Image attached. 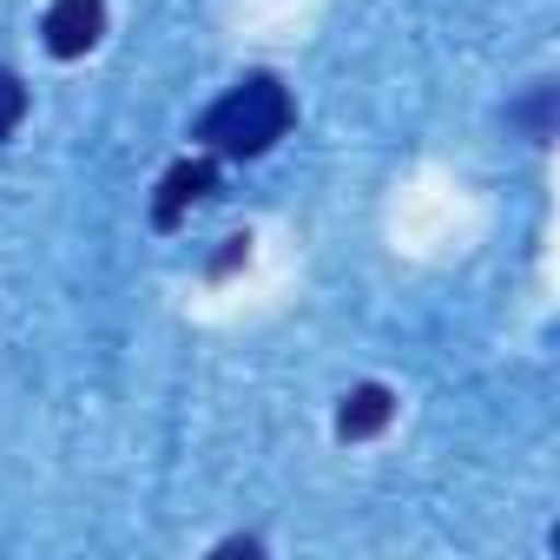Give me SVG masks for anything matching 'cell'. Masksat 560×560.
Here are the masks:
<instances>
[{"label": "cell", "instance_id": "6da1fadb", "mask_svg": "<svg viewBox=\"0 0 560 560\" xmlns=\"http://www.w3.org/2000/svg\"><path fill=\"white\" fill-rule=\"evenodd\" d=\"M291 119H298V106H291V86L284 80H277V73H244L224 100L205 106L198 139L218 159H264L277 139L291 132Z\"/></svg>", "mask_w": 560, "mask_h": 560}, {"label": "cell", "instance_id": "7a4b0ae2", "mask_svg": "<svg viewBox=\"0 0 560 560\" xmlns=\"http://www.w3.org/2000/svg\"><path fill=\"white\" fill-rule=\"evenodd\" d=\"M40 34H47V54H54V60L93 54L100 34H106V0H54L47 21H40Z\"/></svg>", "mask_w": 560, "mask_h": 560}, {"label": "cell", "instance_id": "3957f363", "mask_svg": "<svg viewBox=\"0 0 560 560\" xmlns=\"http://www.w3.org/2000/svg\"><path fill=\"white\" fill-rule=\"evenodd\" d=\"M211 185H218V165H211V159H185V165H172L165 185H159V198H152V224L172 231V224L185 218V205L211 198Z\"/></svg>", "mask_w": 560, "mask_h": 560}, {"label": "cell", "instance_id": "277c9868", "mask_svg": "<svg viewBox=\"0 0 560 560\" xmlns=\"http://www.w3.org/2000/svg\"><path fill=\"white\" fill-rule=\"evenodd\" d=\"M389 416H396V396H389L383 383H357V389L343 396V409H337V435H343V442H370V435L389 429Z\"/></svg>", "mask_w": 560, "mask_h": 560}, {"label": "cell", "instance_id": "5b68a950", "mask_svg": "<svg viewBox=\"0 0 560 560\" xmlns=\"http://www.w3.org/2000/svg\"><path fill=\"white\" fill-rule=\"evenodd\" d=\"M508 119H514V126H527V139H534V145H547V132H553V86H534V93H527V106H514Z\"/></svg>", "mask_w": 560, "mask_h": 560}, {"label": "cell", "instance_id": "8992f818", "mask_svg": "<svg viewBox=\"0 0 560 560\" xmlns=\"http://www.w3.org/2000/svg\"><path fill=\"white\" fill-rule=\"evenodd\" d=\"M21 119H27V86H21V73L0 67V139H8Z\"/></svg>", "mask_w": 560, "mask_h": 560}]
</instances>
